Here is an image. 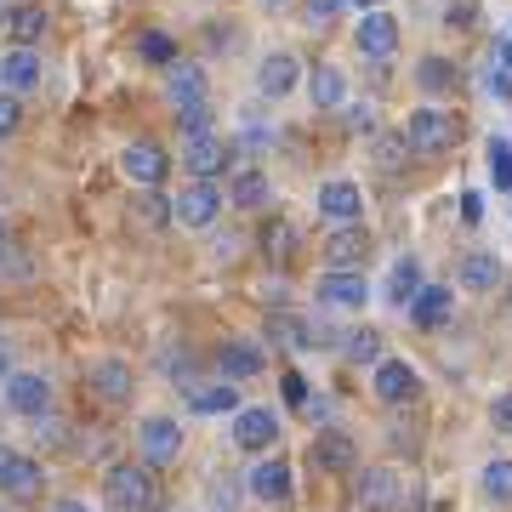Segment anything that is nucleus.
Instances as JSON below:
<instances>
[{
  "label": "nucleus",
  "mask_w": 512,
  "mask_h": 512,
  "mask_svg": "<svg viewBox=\"0 0 512 512\" xmlns=\"http://www.w3.org/2000/svg\"><path fill=\"white\" fill-rule=\"evenodd\" d=\"M416 80L427 86V92H444V86H456V63H444V57H421Z\"/></svg>",
  "instance_id": "33"
},
{
  "label": "nucleus",
  "mask_w": 512,
  "mask_h": 512,
  "mask_svg": "<svg viewBox=\"0 0 512 512\" xmlns=\"http://www.w3.org/2000/svg\"><path fill=\"white\" fill-rule=\"evenodd\" d=\"M46 512H92V507H86V501H74V495H63V501H52Z\"/></svg>",
  "instance_id": "48"
},
{
  "label": "nucleus",
  "mask_w": 512,
  "mask_h": 512,
  "mask_svg": "<svg viewBox=\"0 0 512 512\" xmlns=\"http://www.w3.org/2000/svg\"><path fill=\"white\" fill-rule=\"evenodd\" d=\"M359 52L370 63H387V57L399 52V18H387V12H359Z\"/></svg>",
  "instance_id": "14"
},
{
  "label": "nucleus",
  "mask_w": 512,
  "mask_h": 512,
  "mask_svg": "<svg viewBox=\"0 0 512 512\" xmlns=\"http://www.w3.org/2000/svg\"><path fill=\"white\" fill-rule=\"evenodd\" d=\"M342 120H348L353 131H370V126H376V114H370V103H353V109L342 103Z\"/></svg>",
  "instance_id": "41"
},
{
  "label": "nucleus",
  "mask_w": 512,
  "mask_h": 512,
  "mask_svg": "<svg viewBox=\"0 0 512 512\" xmlns=\"http://www.w3.org/2000/svg\"><path fill=\"white\" fill-rule=\"evenodd\" d=\"M222 160H228V148H222L217 131H188V137H183V165L200 177V183H211V177H217Z\"/></svg>",
  "instance_id": "15"
},
{
  "label": "nucleus",
  "mask_w": 512,
  "mask_h": 512,
  "mask_svg": "<svg viewBox=\"0 0 512 512\" xmlns=\"http://www.w3.org/2000/svg\"><path fill=\"white\" fill-rule=\"evenodd\" d=\"M0 86H6V92H35L40 86V52L35 46H12V52L0 57Z\"/></svg>",
  "instance_id": "19"
},
{
  "label": "nucleus",
  "mask_w": 512,
  "mask_h": 512,
  "mask_svg": "<svg viewBox=\"0 0 512 512\" xmlns=\"http://www.w3.org/2000/svg\"><path fill=\"white\" fill-rule=\"evenodd\" d=\"M40 461L35 456H12V467L0 473V490L12 495V501H29V495H40Z\"/></svg>",
  "instance_id": "28"
},
{
  "label": "nucleus",
  "mask_w": 512,
  "mask_h": 512,
  "mask_svg": "<svg viewBox=\"0 0 512 512\" xmlns=\"http://www.w3.org/2000/svg\"><path fill=\"white\" fill-rule=\"evenodd\" d=\"M336 348H342L348 365H382V336H376V330H348Z\"/></svg>",
  "instance_id": "30"
},
{
  "label": "nucleus",
  "mask_w": 512,
  "mask_h": 512,
  "mask_svg": "<svg viewBox=\"0 0 512 512\" xmlns=\"http://www.w3.org/2000/svg\"><path fill=\"white\" fill-rule=\"evenodd\" d=\"M490 421H495V433H512V393H495L490 399Z\"/></svg>",
  "instance_id": "40"
},
{
  "label": "nucleus",
  "mask_w": 512,
  "mask_h": 512,
  "mask_svg": "<svg viewBox=\"0 0 512 512\" xmlns=\"http://www.w3.org/2000/svg\"><path fill=\"white\" fill-rule=\"evenodd\" d=\"M450 313H456V296H450V285H421L416 302H410V319H416L421 330L450 325Z\"/></svg>",
  "instance_id": "21"
},
{
  "label": "nucleus",
  "mask_w": 512,
  "mask_h": 512,
  "mask_svg": "<svg viewBox=\"0 0 512 512\" xmlns=\"http://www.w3.org/2000/svg\"><path fill=\"white\" fill-rule=\"evenodd\" d=\"M268 200H274L268 171H234V183H228V205H239V211H262Z\"/></svg>",
  "instance_id": "25"
},
{
  "label": "nucleus",
  "mask_w": 512,
  "mask_h": 512,
  "mask_svg": "<svg viewBox=\"0 0 512 512\" xmlns=\"http://www.w3.org/2000/svg\"><path fill=\"white\" fill-rule=\"evenodd\" d=\"M217 256H222V262H234V256H239V234H222L217 239Z\"/></svg>",
  "instance_id": "47"
},
{
  "label": "nucleus",
  "mask_w": 512,
  "mask_h": 512,
  "mask_svg": "<svg viewBox=\"0 0 512 512\" xmlns=\"http://www.w3.org/2000/svg\"><path fill=\"white\" fill-rule=\"evenodd\" d=\"M86 382H92V393L103 404H126L131 399V365L126 359H97V365L86 370Z\"/></svg>",
  "instance_id": "20"
},
{
  "label": "nucleus",
  "mask_w": 512,
  "mask_h": 512,
  "mask_svg": "<svg viewBox=\"0 0 512 512\" xmlns=\"http://www.w3.org/2000/svg\"><path fill=\"white\" fill-rule=\"evenodd\" d=\"M137 444H143L148 467H171V461L183 456V427L171 416H148L143 427H137Z\"/></svg>",
  "instance_id": "6"
},
{
  "label": "nucleus",
  "mask_w": 512,
  "mask_h": 512,
  "mask_svg": "<svg viewBox=\"0 0 512 512\" xmlns=\"http://www.w3.org/2000/svg\"><path fill=\"white\" fill-rule=\"evenodd\" d=\"M177 126H183V137L188 131H211V97L205 103H177Z\"/></svg>",
  "instance_id": "36"
},
{
  "label": "nucleus",
  "mask_w": 512,
  "mask_h": 512,
  "mask_svg": "<svg viewBox=\"0 0 512 512\" xmlns=\"http://www.w3.org/2000/svg\"><path fill=\"white\" fill-rule=\"evenodd\" d=\"M165 74H171V97H177V103H205V69L200 63H183V57H177Z\"/></svg>",
  "instance_id": "29"
},
{
  "label": "nucleus",
  "mask_w": 512,
  "mask_h": 512,
  "mask_svg": "<svg viewBox=\"0 0 512 512\" xmlns=\"http://www.w3.org/2000/svg\"><path fill=\"white\" fill-rule=\"evenodd\" d=\"M245 490L256 495V501H291V461L285 456H262L251 467V473H245Z\"/></svg>",
  "instance_id": "12"
},
{
  "label": "nucleus",
  "mask_w": 512,
  "mask_h": 512,
  "mask_svg": "<svg viewBox=\"0 0 512 512\" xmlns=\"http://www.w3.org/2000/svg\"><path fill=\"white\" fill-rule=\"evenodd\" d=\"M490 177H495V188L512 194V143L507 137H490Z\"/></svg>",
  "instance_id": "35"
},
{
  "label": "nucleus",
  "mask_w": 512,
  "mask_h": 512,
  "mask_svg": "<svg viewBox=\"0 0 512 512\" xmlns=\"http://www.w3.org/2000/svg\"><path fill=\"white\" fill-rule=\"evenodd\" d=\"M404 137H410V154H450L456 148V137H461V126H456V114L450 109H439V103H421L410 120H404Z\"/></svg>",
  "instance_id": "2"
},
{
  "label": "nucleus",
  "mask_w": 512,
  "mask_h": 512,
  "mask_svg": "<svg viewBox=\"0 0 512 512\" xmlns=\"http://www.w3.org/2000/svg\"><path fill=\"white\" fill-rule=\"evenodd\" d=\"M444 23H456V29H467V23H473V0H456V6L444 12Z\"/></svg>",
  "instance_id": "45"
},
{
  "label": "nucleus",
  "mask_w": 512,
  "mask_h": 512,
  "mask_svg": "<svg viewBox=\"0 0 512 512\" xmlns=\"http://www.w3.org/2000/svg\"><path fill=\"white\" fill-rule=\"evenodd\" d=\"M501 274H507V268H501L495 251H467L461 256V291H495Z\"/></svg>",
  "instance_id": "23"
},
{
  "label": "nucleus",
  "mask_w": 512,
  "mask_h": 512,
  "mask_svg": "<svg viewBox=\"0 0 512 512\" xmlns=\"http://www.w3.org/2000/svg\"><path fill=\"white\" fill-rule=\"evenodd\" d=\"M365 251H370V234L359 228V222H336V228H330V239H325V262L330 268H359Z\"/></svg>",
  "instance_id": "16"
},
{
  "label": "nucleus",
  "mask_w": 512,
  "mask_h": 512,
  "mask_svg": "<svg viewBox=\"0 0 512 512\" xmlns=\"http://www.w3.org/2000/svg\"><path fill=\"white\" fill-rule=\"evenodd\" d=\"M461 217L478 222V217H484V200H478V194H461Z\"/></svg>",
  "instance_id": "46"
},
{
  "label": "nucleus",
  "mask_w": 512,
  "mask_h": 512,
  "mask_svg": "<svg viewBox=\"0 0 512 512\" xmlns=\"http://www.w3.org/2000/svg\"><path fill=\"white\" fill-rule=\"evenodd\" d=\"M6 410H18V416H46L52 410V382L35 376V370H12L6 376Z\"/></svg>",
  "instance_id": "8"
},
{
  "label": "nucleus",
  "mask_w": 512,
  "mask_h": 512,
  "mask_svg": "<svg viewBox=\"0 0 512 512\" xmlns=\"http://www.w3.org/2000/svg\"><path fill=\"white\" fill-rule=\"evenodd\" d=\"M6 35H12V46H40V35H46V6L18 0V6L6 12Z\"/></svg>",
  "instance_id": "24"
},
{
  "label": "nucleus",
  "mask_w": 512,
  "mask_h": 512,
  "mask_svg": "<svg viewBox=\"0 0 512 512\" xmlns=\"http://www.w3.org/2000/svg\"><path fill=\"white\" fill-rule=\"evenodd\" d=\"M308 97H313V109H342L348 103V74L336 69V63H319L308 80Z\"/></svg>",
  "instance_id": "26"
},
{
  "label": "nucleus",
  "mask_w": 512,
  "mask_h": 512,
  "mask_svg": "<svg viewBox=\"0 0 512 512\" xmlns=\"http://www.w3.org/2000/svg\"><path fill=\"white\" fill-rule=\"evenodd\" d=\"M0 512H6V507H0Z\"/></svg>",
  "instance_id": "54"
},
{
  "label": "nucleus",
  "mask_w": 512,
  "mask_h": 512,
  "mask_svg": "<svg viewBox=\"0 0 512 512\" xmlns=\"http://www.w3.org/2000/svg\"><path fill=\"white\" fill-rule=\"evenodd\" d=\"M353 490H359V507L365 512H399L404 507V473H393V467H365V473L353 478Z\"/></svg>",
  "instance_id": "4"
},
{
  "label": "nucleus",
  "mask_w": 512,
  "mask_h": 512,
  "mask_svg": "<svg viewBox=\"0 0 512 512\" xmlns=\"http://www.w3.org/2000/svg\"><path fill=\"white\" fill-rule=\"evenodd\" d=\"M188 410H194V416H234L239 382H228V376H222V382H194L188 387Z\"/></svg>",
  "instance_id": "18"
},
{
  "label": "nucleus",
  "mask_w": 512,
  "mask_h": 512,
  "mask_svg": "<svg viewBox=\"0 0 512 512\" xmlns=\"http://www.w3.org/2000/svg\"><path fill=\"white\" fill-rule=\"evenodd\" d=\"M302 245V234H296V222H285V217H274L268 228H262V251L274 256V262H285V256Z\"/></svg>",
  "instance_id": "31"
},
{
  "label": "nucleus",
  "mask_w": 512,
  "mask_h": 512,
  "mask_svg": "<svg viewBox=\"0 0 512 512\" xmlns=\"http://www.w3.org/2000/svg\"><path fill=\"white\" fill-rule=\"evenodd\" d=\"M421 285H427V279H421V262H416V256H399V262L387 268V285H382V296L393 302V308H410Z\"/></svg>",
  "instance_id": "22"
},
{
  "label": "nucleus",
  "mask_w": 512,
  "mask_h": 512,
  "mask_svg": "<svg viewBox=\"0 0 512 512\" xmlns=\"http://www.w3.org/2000/svg\"><path fill=\"white\" fill-rule=\"evenodd\" d=\"M18 126H23V103H18V92H0V137H12Z\"/></svg>",
  "instance_id": "39"
},
{
  "label": "nucleus",
  "mask_w": 512,
  "mask_h": 512,
  "mask_svg": "<svg viewBox=\"0 0 512 512\" xmlns=\"http://www.w3.org/2000/svg\"><path fill=\"white\" fill-rule=\"evenodd\" d=\"M404 148H410V137H376V165H382V171H399V160H404Z\"/></svg>",
  "instance_id": "38"
},
{
  "label": "nucleus",
  "mask_w": 512,
  "mask_h": 512,
  "mask_svg": "<svg viewBox=\"0 0 512 512\" xmlns=\"http://www.w3.org/2000/svg\"><path fill=\"white\" fill-rule=\"evenodd\" d=\"M0 245H6V217H0Z\"/></svg>",
  "instance_id": "52"
},
{
  "label": "nucleus",
  "mask_w": 512,
  "mask_h": 512,
  "mask_svg": "<svg viewBox=\"0 0 512 512\" xmlns=\"http://www.w3.org/2000/svg\"><path fill=\"white\" fill-rule=\"evenodd\" d=\"M308 461L319 467V473H353V467H359V444H353L348 433L325 427V433L308 444Z\"/></svg>",
  "instance_id": "11"
},
{
  "label": "nucleus",
  "mask_w": 512,
  "mask_h": 512,
  "mask_svg": "<svg viewBox=\"0 0 512 512\" xmlns=\"http://www.w3.org/2000/svg\"><path fill=\"white\" fill-rule=\"evenodd\" d=\"M120 171H126L131 183L154 188V183H165V171H171V154H165L160 143H126V148H120Z\"/></svg>",
  "instance_id": "10"
},
{
  "label": "nucleus",
  "mask_w": 512,
  "mask_h": 512,
  "mask_svg": "<svg viewBox=\"0 0 512 512\" xmlns=\"http://www.w3.org/2000/svg\"><path fill=\"white\" fill-rule=\"evenodd\" d=\"M279 439V416L268 410V404H245V410H234V444L245 450V456H268Z\"/></svg>",
  "instance_id": "3"
},
{
  "label": "nucleus",
  "mask_w": 512,
  "mask_h": 512,
  "mask_svg": "<svg viewBox=\"0 0 512 512\" xmlns=\"http://www.w3.org/2000/svg\"><path fill=\"white\" fill-rule=\"evenodd\" d=\"M103 495H109L114 512H154L160 484L148 473V461H114L109 473H103Z\"/></svg>",
  "instance_id": "1"
},
{
  "label": "nucleus",
  "mask_w": 512,
  "mask_h": 512,
  "mask_svg": "<svg viewBox=\"0 0 512 512\" xmlns=\"http://www.w3.org/2000/svg\"><path fill=\"white\" fill-rule=\"evenodd\" d=\"M342 12V0H308V23H330Z\"/></svg>",
  "instance_id": "42"
},
{
  "label": "nucleus",
  "mask_w": 512,
  "mask_h": 512,
  "mask_svg": "<svg viewBox=\"0 0 512 512\" xmlns=\"http://www.w3.org/2000/svg\"><path fill=\"white\" fill-rule=\"evenodd\" d=\"M262 6H291V0H262Z\"/></svg>",
  "instance_id": "51"
},
{
  "label": "nucleus",
  "mask_w": 512,
  "mask_h": 512,
  "mask_svg": "<svg viewBox=\"0 0 512 512\" xmlns=\"http://www.w3.org/2000/svg\"><path fill=\"white\" fill-rule=\"evenodd\" d=\"M313 205H319V217L325 222H359L365 194H359V183H348V177H330V183L313 194Z\"/></svg>",
  "instance_id": "13"
},
{
  "label": "nucleus",
  "mask_w": 512,
  "mask_h": 512,
  "mask_svg": "<svg viewBox=\"0 0 512 512\" xmlns=\"http://www.w3.org/2000/svg\"><path fill=\"white\" fill-rule=\"evenodd\" d=\"M0 29H6V18H0Z\"/></svg>",
  "instance_id": "53"
},
{
  "label": "nucleus",
  "mask_w": 512,
  "mask_h": 512,
  "mask_svg": "<svg viewBox=\"0 0 512 512\" xmlns=\"http://www.w3.org/2000/svg\"><path fill=\"white\" fill-rule=\"evenodd\" d=\"M137 52H143V63H160V69H171V63H177V40L160 35V29H143V35H137Z\"/></svg>",
  "instance_id": "32"
},
{
  "label": "nucleus",
  "mask_w": 512,
  "mask_h": 512,
  "mask_svg": "<svg viewBox=\"0 0 512 512\" xmlns=\"http://www.w3.org/2000/svg\"><path fill=\"white\" fill-rule=\"evenodd\" d=\"M478 484H484V495H490V501H512V461H490Z\"/></svg>",
  "instance_id": "34"
},
{
  "label": "nucleus",
  "mask_w": 512,
  "mask_h": 512,
  "mask_svg": "<svg viewBox=\"0 0 512 512\" xmlns=\"http://www.w3.org/2000/svg\"><path fill=\"white\" fill-rule=\"evenodd\" d=\"M222 200H228V194H222L217 183H200V177H194V183L171 200V211H177V222H183V228H211V222L222 217Z\"/></svg>",
  "instance_id": "5"
},
{
  "label": "nucleus",
  "mask_w": 512,
  "mask_h": 512,
  "mask_svg": "<svg viewBox=\"0 0 512 512\" xmlns=\"http://www.w3.org/2000/svg\"><path fill=\"white\" fill-rule=\"evenodd\" d=\"M348 6H353V12H382L387 0H348Z\"/></svg>",
  "instance_id": "49"
},
{
  "label": "nucleus",
  "mask_w": 512,
  "mask_h": 512,
  "mask_svg": "<svg viewBox=\"0 0 512 512\" xmlns=\"http://www.w3.org/2000/svg\"><path fill=\"white\" fill-rule=\"evenodd\" d=\"M12 456H18V450H6V444H0V473H6V467H12Z\"/></svg>",
  "instance_id": "50"
},
{
  "label": "nucleus",
  "mask_w": 512,
  "mask_h": 512,
  "mask_svg": "<svg viewBox=\"0 0 512 512\" xmlns=\"http://www.w3.org/2000/svg\"><path fill=\"white\" fill-rule=\"evenodd\" d=\"M285 399H291L296 410H308V382H302L296 370H291V376H285Z\"/></svg>",
  "instance_id": "43"
},
{
  "label": "nucleus",
  "mask_w": 512,
  "mask_h": 512,
  "mask_svg": "<svg viewBox=\"0 0 512 512\" xmlns=\"http://www.w3.org/2000/svg\"><path fill=\"white\" fill-rule=\"evenodd\" d=\"M370 393H376L382 404H410L421 393L416 365H410V359H382V365H376V376H370Z\"/></svg>",
  "instance_id": "9"
},
{
  "label": "nucleus",
  "mask_w": 512,
  "mask_h": 512,
  "mask_svg": "<svg viewBox=\"0 0 512 512\" xmlns=\"http://www.w3.org/2000/svg\"><path fill=\"white\" fill-rule=\"evenodd\" d=\"M296 80H302V63H296L291 52H268L262 69H256V92L262 97H291Z\"/></svg>",
  "instance_id": "17"
},
{
  "label": "nucleus",
  "mask_w": 512,
  "mask_h": 512,
  "mask_svg": "<svg viewBox=\"0 0 512 512\" xmlns=\"http://www.w3.org/2000/svg\"><path fill=\"white\" fill-rule=\"evenodd\" d=\"M137 217L160 228V222H177V211H171V200H165V194H154V188H148L143 200H137Z\"/></svg>",
  "instance_id": "37"
},
{
  "label": "nucleus",
  "mask_w": 512,
  "mask_h": 512,
  "mask_svg": "<svg viewBox=\"0 0 512 512\" xmlns=\"http://www.w3.org/2000/svg\"><path fill=\"white\" fill-rule=\"evenodd\" d=\"M313 296L325 302V308H365L370 302V279L359 268H325V279L313 285Z\"/></svg>",
  "instance_id": "7"
},
{
  "label": "nucleus",
  "mask_w": 512,
  "mask_h": 512,
  "mask_svg": "<svg viewBox=\"0 0 512 512\" xmlns=\"http://www.w3.org/2000/svg\"><path fill=\"white\" fill-rule=\"evenodd\" d=\"M484 86H490L495 97H512V80H507V69H495V63L484 69Z\"/></svg>",
  "instance_id": "44"
},
{
  "label": "nucleus",
  "mask_w": 512,
  "mask_h": 512,
  "mask_svg": "<svg viewBox=\"0 0 512 512\" xmlns=\"http://www.w3.org/2000/svg\"><path fill=\"white\" fill-rule=\"evenodd\" d=\"M262 365H268V359H262V348H251V342H222V353H217V370L228 382H251Z\"/></svg>",
  "instance_id": "27"
}]
</instances>
